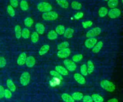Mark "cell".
Masks as SVG:
<instances>
[{
  "mask_svg": "<svg viewBox=\"0 0 123 102\" xmlns=\"http://www.w3.org/2000/svg\"><path fill=\"white\" fill-rule=\"evenodd\" d=\"M14 31H15L16 38L18 39H20L21 37V32H22L21 27L18 25H16L14 27Z\"/></svg>",
  "mask_w": 123,
  "mask_h": 102,
  "instance_id": "obj_27",
  "label": "cell"
},
{
  "mask_svg": "<svg viewBox=\"0 0 123 102\" xmlns=\"http://www.w3.org/2000/svg\"><path fill=\"white\" fill-rule=\"evenodd\" d=\"M49 46L48 44L43 45L39 49L38 51V54L40 55H43L45 54L49 51Z\"/></svg>",
  "mask_w": 123,
  "mask_h": 102,
  "instance_id": "obj_17",
  "label": "cell"
},
{
  "mask_svg": "<svg viewBox=\"0 0 123 102\" xmlns=\"http://www.w3.org/2000/svg\"><path fill=\"white\" fill-rule=\"evenodd\" d=\"M102 46H103V42L101 41H99L97 42L95 45L93 47L92 51L95 53H98L100 51V50L101 49Z\"/></svg>",
  "mask_w": 123,
  "mask_h": 102,
  "instance_id": "obj_16",
  "label": "cell"
},
{
  "mask_svg": "<svg viewBox=\"0 0 123 102\" xmlns=\"http://www.w3.org/2000/svg\"><path fill=\"white\" fill-rule=\"evenodd\" d=\"M70 53L71 50L70 49L66 48L59 50L57 52V56L60 58H66L70 55Z\"/></svg>",
  "mask_w": 123,
  "mask_h": 102,
  "instance_id": "obj_8",
  "label": "cell"
},
{
  "mask_svg": "<svg viewBox=\"0 0 123 102\" xmlns=\"http://www.w3.org/2000/svg\"><path fill=\"white\" fill-rule=\"evenodd\" d=\"M71 8L74 10H80L82 8V5L81 4L76 1H74L72 2L71 3Z\"/></svg>",
  "mask_w": 123,
  "mask_h": 102,
  "instance_id": "obj_28",
  "label": "cell"
},
{
  "mask_svg": "<svg viewBox=\"0 0 123 102\" xmlns=\"http://www.w3.org/2000/svg\"><path fill=\"white\" fill-rule=\"evenodd\" d=\"M58 4L62 8L67 9L69 6V3L66 0H56Z\"/></svg>",
  "mask_w": 123,
  "mask_h": 102,
  "instance_id": "obj_24",
  "label": "cell"
},
{
  "mask_svg": "<svg viewBox=\"0 0 123 102\" xmlns=\"http://www.w3.org/2000/svg\"><path fill=\"white\" fill-rule=\"evenodd\" d=\"M108 6L111 9L116 8L118 5V0H108Z\"/></svg>",
  "mask_w": 123,
  "mask_h": 102,
  "instance_id": "obj_26",
  "label": "cell"
},
{
  "mask_svg": "<svg viewBox=\"0 0 123 102\" xmlns=\"http://www.w3.org/2000/svg\"><path fill=\"white\" fill-rule=\"evenodd\" d=\"M56 32L59 35H62L65 31V28L62 25H59L56 28Z\"/></svg>",
  "mask_w": 123,
  "mask_h": 102,
  "instance_id": "obj_29",
  "label": "cell"
},
{
  "mask_svg": "<svg viewBox=\"0 0 123 102\" xmlns=\"http://www.w3.org/2000/svg\"><path fill=\"white\" fill-rule=\"evenodd\" d=\"M63 63L66 69L70 71H74L76 68V65L75 63L71 60L67 59L63 61Z\"/></svg>",
  "mask_w": 123,
  "mask_h": 102,
  "instance_id": "obj_6",
  "label": "cell"
},
{
  "mask_svg": "<svg viewBox=\"0 0 123 102\" xmlns=\"http://www.w3.org/2000/svg\"><path fill=\"white\" fill-rule=\"evenodd\" d=\"M4 89L3 86L0 85V99L4 97Z\"/></svg>",
  "mask_w": 123,
  "mask_h": 102,
  "instance_id": "obj_45",
  "label": "cell"
},
{
  "mask_svg": "<svg viewBox=\"0 0 123 102\" xmlns=\"http://www.w3.org/2000/svg\"><path fill=\"white\" fill-rule=\"evenodd\" d=\"M26 59V55L25 52L21 53L17 60V63L20 66L23 65L25 63Z\"/></svg>",
  "mask_w": 123,
  "mask_h": 102,
  "instance_id": "obj_10",
  "label": "cell"
},
{
  "mask_svg": "<svg viewBox=\"0 0 123 102\" xmlns=\"http://www.w3.org/2000/svg\"><path fill=\"white\" fill-rule=\"evenodd\" d=\"M107 102H118V100L116 98H112L109 100Z\"/></svg>",
  "mask_w": 123,
  "mask_h": 102,
  "instance_id": "obj_46",
  "label": "cell"
},
{
  "mask_svg": "<svg viewBox=\"0 0 123 102\" xmlns=\"http://www.w3.org/2000/svg\"><path fill=\"white\" fill-rule=\"evenodd\" d=\"M37 9L40 12H46L51 11L52 10L51 5L48 2H41L37 4Z\"/></svg>",
  "mask_w": 123,
  "mask_h": 102,
  "instance_id": "obj_3",
  "label": "cell"
},
{
  "mask_svg": "<svg viewBox=\"0 0 123 102\" xmlns=\"http://www.w3.org/2000/svg\"><path fill=\"white\" fill-rule=\"evenodd\" d=\"M105 0V1H108V0Z\"/></svg>",
  "mask_w": 123,
  "mask_h": 102,
  "instance_id": "obj_47",
  "label": "cell"
},
{
  "mask_svg": "<svg viewBox=\"0 0 123 102\" xmlns=\"http://www.w3.org/2000/svg\"><path fill=\"white\" fill-rule=\"evenodd\" d=\"M84 15V14L82 12H78L74 15V18L76 20H78L80 18H82Z\"/></svg>",
  "mask_w": 123,
  "mask_h": 102,
  "instance_id": "obj_43",
  "label": "cell"
},
{
  "mask_svg": "<svg viewBox=\"0 0 123 102\" xmlns=\"http://www.w3.org/2000/svg\"><path fill=\"white\" fill-rule=\"evenodd\" d=\"M74 30L70 28H67L66 30H65L64 33V36L67 39L71 38L74 34Z\"/></svg>",
  "mask_w": 123,
  "mask_h": 102,
  "instance_id": "obj_18",
  "label": "cell"
},
{
  "mask_svg": "<svg viewBox=\"0 0 123 102\" xmlns=\"http://www.w3.org/2000/svg\"><path fill=\"white\" fill-rule=\"evenodd\" d=\"M83 96V93L80 92H75L72 94V97L74 99V100L76 101H80L82 100Z\"/></svg>",
  "mask_w": 123,
  "mask_h": 102,
  "instance_id": "obj_23",
  "label": "cell"
},
{
  "mask_svg": "<svg viewBox=\"0 0 123 102\" xmlns=\"http://www.w3.org/2000/svg\"><path fill=\"white\" fill-rule=\"evenodd\" d=\"M30 80V75L28 72L25 71L21 75L20 82L23 86H26L28 84Z\"/></svg>",
  "mask_w": 123,
  "mask_h": 102,
  "instance_id": "obj_4",
  "label": "cell"
},
{
  "mask_svg": "<svg viewBox=\"0 0 123 102\" xmlns=\"http://www.w3.org/2000/svg\"><path fill=\"white\" fill-rule=\"evenodd\" d=\"M42 18L48 21L54 20H56L58 17V15L57 12L53 11H50L46 12H44L42 15Z\"/></svg>",
  "mask_w": 123,
  "mask_h": 102,
  "instance_id": "obj_2",
  "label": "cell"
},
{
  "mask_svg": "<svg viewBox=\"0 0 123 102\" xmlns=\"http://www.w3.org/2000/svg\"><path fill=\"white\" fill-rule=\"evenodd\" d=\"M82 99H83V102H93L91 97L89 95H85L83 96Z\"/></svg>",
  "mask_w": 123,
  "mask_h": 102,
  "instance_id": "obj_41",
  "label": "cell"
},
{
  "mask_svg": "<svg viewBox=\"0 0 123 102\" xmlns=\"http://www.w3.org/2000/svg\"><path fill=\"white\" fill-rule=\"evenodd\" d=\"M34 21L33 19L30 17L26 18L24 20L25 25L27 27H30L33 24Z\"/></svg>",
  "mask_w": 123,
  "mask_h": 102,
  "instance_id": "obj_32",
  "label": "cell"
},
{
  "mask_svg": "<svg viewBox=\"0 0 123 102\" xmlns=\"http://www.w3.org/2000/svg\"><path fill=\"white\" fill-rule=\"evenodd\" d=\"M97 42V40L95 38H89L86 39L85 42V46L88 48L91 49L95 45Z\"/></svg>",
  "mask_w": 123,
  "mask_h": 102,
  "instance_id": "obj_9",
  "label": "cell"
},
{
  "mask_svg": "<svg viewBox=\"0 0 123 102\" xmlns=\"http://www.w3.org/2000/svg\"><path fill=\"white\" fill-rule=\"evenodd\" d=\"M108 12V10L107 8L105 7H101L98 10V15L100 17H105Z\"/></svg>",
  "mask_w": 123,
  "mask_h": 102,
  "instance_id": "obj_25",
  "label": "cell"
},
{
  "mask_svg": "<svg viewBox=\"0 0 123 102\" xmlns=\"http://www.w3.org/2000/svg\"><path fill=\"white\" fill-rule=\"evenodd\" d=\"M7 11L8 14L11 17H14L15 15V11L11 5H8L7 8Z\"/></svg>",
  "mask_w": 123,
  "mask_h": 102,
  "instance_id": "obj_36",
  "label": "cell"
},
{
  "mask_svg": "<svg viewBox=\"0 0 123 102\" xmlns=\"http://www.w3.org/2000/svg\"><path fill=\"white\" fill-rule=\"evenodd\" d=\"M86 67H87V73L88 74L92 73L93 72L95 68L93 62L91 60H89L87 62Z\"/></svg>",
  "mask_w": 123,
  "mask_h": 102,
  "instance_id": "obj_19",
  "label": "cell"
},
{
  "mask_svg": "<svg viewBox=\"0 0 123 102\" xmlns=\"http://www.w3.org/2000/svg\"><path fill=\"white\" fill-rule=\"evenodd\" d=\"M82 59H83V55L81 54H78L75 55L72 58L73 61L75 62L80 61L82 60Z\"/></svg>",
  "mask_w": 123,
  "mask_h": 102,
  "instance_id": "obj_37",
  "label": "cell"
},
{
  "mask_svg": "<svg viewBox=\"0 0 123 102\" xmlns=\"http://www.w3.org/2000/svg\"><path fill=\"white\" fill-rule=\"evenodd\" d=\"M69 44L67 41H64L60 43L57 45V49L59 50H62V49L67 48L69 46Z\"/></svg>",
  "mask_w": 123,
  "mask_h": 102,
  "instance_id": "obj_34",
  "label": "cell"
},
{
  "mask_svg": "<svg viewBox=\"0 0 123 102\" xmlns=\"http://www.w3.org/2000/svg\"><path fill=\"white\" fill-rule=\"evenodd\" d=\"M92 24H93V22L90 20L86 21L82 23V26L85 29L90 27L92 25Z\"/></svg>",
  "mask_w": 123,
  "mask_h": 102,
  "instance_id": "obj_39",
  "label": "cell"
},
{
  "mask_svg": "<svg viewBox=\"0 0 123 102\" xmlns=\"http://www.w3.org/2000/svg\"><path fill=\"white\" fill-rule=\"evenodd\" d=\"M20 6L21 9L23 10H26L28 9V4L26 1L25 0H22L20 3Z\"/></svg>",
  "mask_w": 123,
  "mask_h": 102,
  "instance_id": "obj_31",
  "label": "cell"
},
{
  "mask_svg": "<svg viewBox=\"0 0 123 102\" xmlns=\"http://www.w3.org/2000/svg\"><path fill=\"white\" fill-rule=\"evenodd\" d=\"M6 61L3 56H0V68H3L6 65Z\"/></svg>",
  "mask_w": 123,
  "mask_h": 102,
  "instance_id": "obj_42",
  "label": "cell"
},
{
  "mask_svg": "<svg viewBox=\"0 0 123 102\" xmlns=\"http://www.w3.org/2000/svg\"><path fill=\"white\" fill-rule=\"evenodd\" d=\"M39 39L38 34L37 32H34L31 36V40L32 42L36 43L37 42Z\"/></svg>",
  "mask_w": 123,
  "mask_h": 102,
  "instance_id": "obj_33",
  "label": "cell"
},
{
  "mask_svg": "<svg viewBox=\"0 0 123 102\" xmlns=\"http://www.w3.org/2000/svg\"><path fill=\"white\" fill-rule=\"evenodd\" d=\"M11 5L14 8H16L18 5V2L17 0H10Z\"/></svg>",
  "mask_w": 123,
  "mask_h": 102,
  "instance_id": "obj_44",
  "label": "cell"
},
{
  "mask_svg": "<svg viewBox=\"0 0 123 102\" xmlns=\"http://www.w3.org/2000/svg\"><path fill=\"white\" fill-rule=\"evenodd\" d=\"M57 33L55 31L53 30H51L49 31L47 35L48 39L50 40H54L57 38Z\"/></svg>",
  "mask_w": 123,
  "mask_h": 102,
  "instance_id": "obj_22",
  "label": "cell"
},
{
  "mask_svg": "<svg viewBox=\"0 0 123 102\" xmlns=\"http://www.w3.org/2000/svg\"><path fill=\"white\" fill-rule=\"evenodd\" d=\"M12 92L11 91L8 89H5L4 90V96L6 98V99H10L12 97Z\"/></svg>",
  "mask_w": 123,
  "mask_h": 102,
  "instance_id": "obj_40",
  "label": "cell"
},
{
  "mask_svg": "<svg viewBox=\"0 0 123 102\" xmlns=\"http://www.w3.org/2000/svg\"><path fill=\"white\" fill-rule=\"evenodd\" d=\"M56 71L59 73L61 75H67L68 74V71L66 69L62 66H57L55 67Z\"/></svg>",
  "mask_w": 123,
  "mask_h": 102,
  "instance_id": "obj_13",
  "label": "cell"
},
{
  "mask_svg": "<svg viewBox=\"0 0 123 102\" xmlns=\"http://www.w3.org/2000/svg\"><path fill=\"white\" fill-rule=\"evenodd\" d=\"M30 36V32L29 30L27 28H24L23 29V30L22 31V32H21V36L25 39H28L29 37Z\"/></svg>",
  "mask_w": 123,
  "mask_h": 102,
  "instance_id": "obj_30",
  "label": "cell"
},
{
  "mask_svg": "<svg viewBox=\"0 0 123 102\" xmlns=\"http://www.w3.org/2000/svg\"><path fill=\"white\" fill-rule=\"evenodd\" d=\"M62 98L64 102H74V99L73 98L72 96L66 93L62 94Z\"/></svg>",
  "mask_w": 123,
  "mask_h": 102,
  "instance_id": "obj_15",
  "label": "cell"
},
{
  "mask_svg": "<svg viewBox=\"0 0 123 102\" xmlns=\"http://www.w3.org/2000/svg\"><path fill=\"white\" fill-rule=\"evenodd\" d=\"M74 79L80 84H84L86 83V80L84 76L80 73H76L74 74Z\"/></svg>",
  "mask_w": 123,
  "mask_h": 102,
  "instance_id": "obj_11",
  "label": "cell"
},
{
  "mask_svg": "<svg viewBox=\"0 0 123 102\" xmlns=\"http://www.w3.org/2000/svg\"><path fill=\"white\" fill-rule=\"evenodd\" d=\"M27 67L29 68H31L33 67L36 63V60L33 56H30L26 58L25 63Z\"/></svg>",
  "mask_w": 123,
  "mask_h": 102,
  "instance_id": "obj_12",
  "label": "cell"
},
{
  "mask_svg": "<svg viewBox=\"0 0 123 102\" xmlns=\"http://www.w3.org/2000/svg\"><path fill=\"white\" fill-rule=\"evenodd\" d=\"M7 86L10 89V91L14 92L16 90V86L13 82L11 79H8L6 82Z\"/></svg>",
  "mask_w": 123,
  "mask_h": 102,
  "instance_id": "obj_20",
  "label": "cell"
},
{
  "mask_svg": "<svg viewBox=\"0 0 123 102\" xmlns=\"http://www.w3.org/2000/svg\"><path fill=\"white\" fill-rule=\"evenodd\" d=\"M80 72L82 75L84 76H86L88 74L87 71V67L86 65L84 64L81 65L80 67Z\"/></svg>",
  "mask_w": 123,
  "mask_h": 102,
  "instance_id": "obj_35",
  "label": "cell"
},
{
  "mask_svg": "<svg viewBox=\"0 0 123 102\" xmlns=\"http://www.w3.org/2000/svg\"><path fill=\"white\" fill-rule=\"evenodd\" d=\"M100 85L101 87L107 91L112 92L115 89V85L111 82L108 80H103L100 82Z\"/></svg>",
  "mask_w": 123,
  "mask_h": 102,
  "instance_id": "obj_1",
  "label": "cell"
},
{
  "mask_svg": "<svg viewBox=\"0 0 123 102\" xmlns=\"http://www.w3.org/2000/svg\"><path fill=\"white\" fill-rule=\"evenodd\" d=\"M101 32V29L97 27L88 31L86 33V37L87 38H94L98 35Z\"/></svg>",
  "mask_w": 123,
  "mask_h": 102,
  "instance_id": "obj_5",
  "label": "cell"
},
{
  "mask_svg": "<svg viewBox=\"0 0 123 102\" xmlns=\"http://www.w3.org/2000/svg\"><path fill=\"white\" fill-rule=\"evenodd\" d=\"M35 28L37 31L36 32L39 34H43L45 31V27L40 23H36L35 25Z\"/></svg>",
  "mask_w": 123,
  "mask_h": 102,
  "instance_id": "obj_14",
  "label": "cell"
},
{
  "mask_svg": "<svg viewBox=\"0 0 123 102\" xmlns=\"http://www.w3.org/2000/svg\"><path fill=\"white\" fill-rule=\"evenodd\" d=\"M121 13L120 10L118 8H113L111 9L108 12L109 17L111 19H115L119 17Z\"/></svg>",
  "mask_w": 123,
  "mask_h": 102,
  "instance_id": "obj_7",
  "label": "cell"
},
{
  "mask_svg": "<svg viewBox=\"0 0 123 102\" xmlns=\"http://www.w3.org/2000/svg\"><path fill=\"white\" fill-rule=\"evenodd\" d=\"M91 97L93 100V101L95 102H103L104 101L103 97L97 93L92 94Z\"/></svg>",
  "mask_w": 123,
  "mask_h": 102,
  "instance_id": "obj_21",
  "label": "cell"
},
{
  "mask_svg": "<svg viewBox=\"0 0 123 102\" xmlns=\"http://www.w3.org/2000/svg\"><path fill=\"white\" fill-rule=\"evenodd\" d=\"M50 74L54 77H56L58 79H62V75H61L59 73H58L57 71H50Z\"/></svg>",
  "mask_w": 123,
  "mask_h": 102,
  "instance_id": "obj_38",
  "label": "cell"
}]
</instances>
